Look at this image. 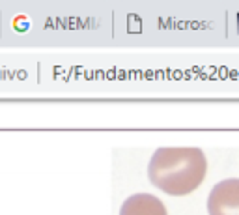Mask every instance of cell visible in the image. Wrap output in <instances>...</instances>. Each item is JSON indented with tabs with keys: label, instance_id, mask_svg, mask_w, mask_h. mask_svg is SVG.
I'll return each mask as SVG.
<instances>
[{
	"label": "cell",
	"instance_id": "3",
	"mask_svg": "<svg viewBox=\"0 0 239 215\" xmlns=\"http://www.w3.org/2000/svg\"><path fill=\"white\" fill-rule=\"evenodd\" d=\"M120 215H168L164 204L148 193L131 195L120 209Z\"/></svg>",
	"mask_w": 239,
	"mask_h": 215
},
{
	"label": "cell",
	"instance_id": "2",
	"mask_svg": "<svg viewBox=\"0 0 239 215\" xmlns=\"http://www.w3.org/2000/svg\"><path fill=\"white\" fill-rule=\"evenodd\" d=\"M209 215H239V180H222L217 183L207 198Z\"/></svg>",
	"mask_w": 239,
	"mask_h": 215
},
{
	"label": "cell",
	"instance_id": "1",
	"mask_svg": "<svg viewBox=\"0 0 239 215\" xmlns=\"http://www.w3.org/2000/svg\"><path fill=\"white\" fill-rule=\"evenodd\" d=\"M207 161L198 148H159L148 165L150 181L174 197L189 195L204 181Z\"/></svg>",
	"mask_w": 239,
	"mask_h": 215
}]
</instances>
